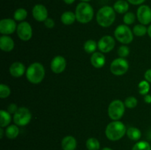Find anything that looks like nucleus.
<instances>
[{
  "label": "nucleus",
  "mask_w": 151,
  "mask_h": 150,
  "mask_svg": "<svg viewBox=\"0 0 151 150\" xmlns=\"http://www.w3.org/2000/svg\"><path fill=\"white\" fill-rule=\"evenodd\" d=\"M11 114L7 110H0V126L5 127L7 126L11 122Z\"/></svg>",
  "instance_id": "4be33fe9"
},
{
  "label": "nucleus",
  "mask_w": 151,
  "mask_h": 150,
  "mask_svg": "<svg viewBox=\"0 0 151 150\" xmlns=\"http://www.w3.org/2000/svg\"><path fill=\"white\" fill-rule=\"evenodd\" d=\"M116 19V12L114 9L109 5H106L99 9L96 15L97 24L102 27L111 26Z\"/></svg>",
  "instance_id": "f257e3e1"
},
{
  "label": "nucleus",
  "mask_w": 151,
  "mask_h": 150,
  "mask_svg": "<svg viewBox=\"0 0 151 150\" xmlns=\"http://www.w3.org/2000/svg\"><path fill=\"white\" fill-rule=\"evenodd\" d=\"M132 150H151V146L147 141H140L134 144Z\"/></svg>",
  "instance_id": "c85d7f7f"
},
{
  "label": "nucleus",
  "mask_w": 151,
  "mask_h": 150,
  "mask_svg": "<svg viewBox=\"0 0 151 150\" xmlns=\"http://www.w3.org/2000/svg\"><path fill=\"white\" fill-rule=\"evenodd\" d=\"M126 135L128 138L132 141H139L142 137V132L139 129L134 126H131L127 129Z\"/></svg>",
  "instance_id": "412c9836"
},
{
  "label": "nucleus",
  "mask_w": 151,
  "mask_h": 150,
  "mask_svg": "<svg viewBox=\"0 0 151 150\" xmlns=\"http://www.w3.org/2000/svg\"><path fill=\"white\" fill-rule=\"evenodd\" d=\"M91 63L96 69H101L106 63V57L101 51H95L91 57Z\"/></svg>",
  "instance_id": "dca6fc26"
},
{
  "label": "nucleus",
  "mask_w": 151,
  "mask_h": 150,
  "mask_svg": "<svg viewBox=\"0 0 151 150\" xmlns=\"http://www.w3.org/2000/svg\"><path fill=\"white\" fill-rule=\"evenodd\" d=\"M19 134V128L16 124H12L7 126L5 130V135L9 139H15Z\"/></svg>",
  "instance_id": "5701e85b"
},
{
  "label": "nucleus",
  "mask_w": 151,
  "mask_h": 150,
  "mask_svg": "<svg viewBox=\"0 0 151 150\" xmlns=\"http://www.w3.org/2000/svg\"><path fill=\"white\" fill-rule=\"evenodd\" d=\"M133 33L138 37L145 36L147 33V28L146 27L145 25L142 24H137L133 28Z\"/></svg>",
  "instance_id": "a878e982"
},
{
  "label": "nucleus",
  "mask_w": 151,
  "mask_h": 150,
  "mask_svg": "<svg viewBox=\"0 0 151 150\" xmlns=\"http://www.w3.org/2000/svg\"><path fill=\"white\" fill-rule=\"evenodd\" d=\"M16 21L12 19H4L0 21V32L4 35L13 34L17 29Z\"/></svg>",
  "instance_id": "f8f14e48"
},
{
  "label": "nucleus",
  "mask_w": 151,
  "mask_h": 150,
  "mask_svg": "<svg viewBox=\"0 0 151 150\" xmlns=\"http://www.w3.org/2000/svg\"><path fill=\"white\" fill-rule=\"evenodd\" d=\"M44 25L47 28H49V29H52L55 26V21L52 19L51 18H47V19L44 21Z\"/></svg>",
  "instance_id": "f704fd0d"
},
{
  "label": "nucleus",
  "mask_w": 151,
  "mask_h": 150,
  "mask_svg": "<svg viewBox=\"0 0 151 150\" xmlns=\"http://www.w3.org/2000/svg\"><path fill=\"white\" fill-rule=\"evenodd\" d=\"M32 14L37 21L44 22L48 18V10L44 4H37L32 8Z\"/></svg>",
  "instance_id": "4468645a"
},
{
  "label": "nucleus",
  "mask_w": 151,
  "mask_h": 150,
  "mask_svg": "<svg viewBox=\"0 0 151 150\" xmlns=\"http://www.w3.org/2000/svg\"><path fill=\"white\" fill-rule=\"evenodd\" d=\"M61 146L63 150H75L77 147V140L72 135H67L62 139Z\"/></svg>",
  "instance_id": "a211bd4d"
},
{
  "label": "nucleus",
  "mask_w": 151,
  "mask_h": 150,
  "mask_svg": "<svg viewBox=\"0 0 151 150\" xmlns=\"http://www.w3.org/2000/svg\"><path fill=\"white\" fill-rule=\"evenodd\" d=\"M27 16V11L24 8H18L13 14L14 20L21 22L24 21Z\"/></svg>",
  "instance_id": "bb28decb"
},
{
  "label": "nucleus",
  "mask_w": 151,
  "mask_h": 150,
  "mask_svg": "<svg viewBox=\"0 0 151 150\" xmlns=\"http://www.w3.org/2000/svg\"><path fill=\"white\" fill-rule=\"evenodd\" d=\"M75 13L77 21L79 23L88 24L94 17V9L88 2L81 1L77 5Z\"/></svg>",
  "instance_id": "7ed1b4c3"
},
{
  "label": "nucleus",
  "mask_w": 151,
  "mask_h": 150,
  "mask_svg": "<svg viewBox=\"0 0 151 150\" xmlns=\"http://www.w3.org/2000/svg\"><path fill=\"white\" fill-rule=\"evenodd\" d=\"M63 1H64L66 4H72L75 2V0H63Z\"/></svg>",
  "instance_id": "58836bf2"
},
{
  "label": "nucleus",
  "mask_w": 151,
  "mask_h": 150,
  "mask_svg": "<svg viewBox=\"0 0 151 150\" xmlns=\"http://www.w3.org/2000/svg\"><path fill=\"white\" fill-rule=\"evenodd\" d=\"M147 34H148L149 37L151 38V24L147 28Z\"/></svg>",
  "instance_id": "ea45409f"
},
{
  "label": "nucleus",
  "mask_w": 151,
  "mask_h": 150,
  "mask_svg": "<svg viewBox=\"0 0 151 150\" xmlns=\"http://www.w3.org/2000/svg\"><path fill=\"white\" fill-rule=\"evenodd\" d=\"M45 76V69L41 63L35 62L29 65L26 71V77L29 82L38 84L41 82Z\"/></svg>",
  "instance_id": "20e7f679"
},
{
  "label": "nucleus",
  "mask_w": 151,
  "mask_h": 150,
  "mask_svg": "<svg viewBox=\"0 0 151 150\" xmlns=\"http://www.w3.org/2000/svg\"><path fill=\"white\" fill-rule=\"evenodd\" d=\"M32 119V113L25 107H19L17 112L13 115V121L15 124L19 126L27 125Z\"/></svg>",
  "instance_id": "0eeeda50"
},
{
  "label": "nucleus",
  "mask_w": 151,
  "mask_h": 150,
  "mask_svg": "<svg viewBox=\"0 0 151 150\" xmlns=\"http://www.w3.org/2000/svg\"><path fill=\"white\" fill-rule=\"evenodd\" d=\"M115 40L111 35H105L99 40L97 46L99 50L103 53H109L113 50L115 46Z\"/></svg>",
  "instance_id": "9b49d317"
},
{
  "label": "nucleus",
  "mask_w": 151,
  "mask_h": 150,
  "mask_svg": "<svg viewBox=\"0 0 151 150\" xmlns=\"http://www.w3.org/2000/svg\"><path fill=\"white\" fill-rule=\"evenodd\" d=\"M26 71L25 66L21 62H14L10 65V69H9L10 75L16 78L23 76Z\"/></svg>",
  "instance_id": "2eb2a0df"
},
{
  "label": "nucleus",
  "mask_w": 151,
  "mask_h": 150,
  "mask_svg": "<svg viewBox=\"0 0 151 150\" xmlns=\"http://www.w3.org/2000/svg\"><path fill=\"white\" fill-rule=\"evenodd\" d=\"M145 79L147 82L151 83V69H147L145 71Z\"/></svg>",
  "instance_id": "e433bc0d"
},
{
  "label": "nucleus",
  "mask_w": 151,
  "mask_h": 150,
  "mask_svg": "<svg viewBox=\"0 0 151 150\" xmlns=\"http://www.w3.org/2000/svg\"><path fill=\"white\" fill-rule=\"evenodd\" d=\"M18 109H19V107H18V106L16 105L15 103H11V104H9L8 107H7V111H8L10 114L14 115L15 113L17 112Z\"/></svg>",
  "instance_id": "72a5a7b5"
},
{
  "label": "nucleus",
  "mask_w": 151,
  "mask_h": 150,
  "mask_svg": "<svg viewBox=\"0 0 151 150\" xmlns=\"http://www.w3.org/2000/svg\"><path fill=\"white\" fill-rule=\"evenodd\" d=\"M81 1H83V2H88V1H91V0H81Z\"/></svg>",
  "instance_id": "37998d69"
},
{
  "label": "nucleus",
  "mask_w": 151,
  "mask_h": 150,
  "mask_svg": "<svg viewBox=\"0 0 151 150\" xmlns=\"http://www.w3.org/2000/svg\"><path fill=\"white\" fill-rule=\"evenodd\" d=\"M115 38L121 44L126 45L134 40V33L126 24H120L114 30Z\"/></svg>",
  "instance_id": "39448f33"
},
{
  "label": "nucleus",
  "mask_w": 151,
  "mask_h": 150,
  "mask_svg": "<svg viewBox=\"0 0 151 150\" xmlns=\"http://www.w3.org/2000/svg\"><path fill=\"white\" fill-rule=\"evenodd\" d=\"M4 132H3V128L1 127L0 128V138H3V135H4Z\"/></svg>",
  "instance_id": "a19ab883"
},
{
  "label": "nucleus",
  "mask_w": 151,
  "mask_h": 150,
  "mask_svg": "<svg viewBox=\"0 0 151 150\" xmlns=\"http://www.w3.org/2000/svg\"><path fill=\"white\" fill-rule=\"evenodd\" d=\"M76 16L75 13L72 11H66L62 13L60 16V21L65 25H71L75 23L76 21Z\"/></svg>",
  "instance_id": "aec40b11"
},
{
  "label": "nucleus",
  "mask_w": 151,
  "mask_h": 150,
  "mask_svg": "<svg viewBox=\"0 0 151 150\" xmlns=\"http://www.w3.org/2000/svg\"><path fill=\"white\" fill-rule=\"evenodd\" d=\"M129 69L128 60L122 57H119L111 62L110 65V71L115 76L124 75Z\"/></svg>",
  "instance_id": "6e6552de"
},
{
  "label": "nucleus",
  "mask_w": 151,
  "mask_h": 150,
  "mask_svg": "<svg viewBox=\"0 0 151 150\" xmlns=\"http://www.w3.org/2000/svg\"><path fill=\"white\" fill-rule=\"evenodd\" d=\"M97 48H98L97 42L92 39L87 40L83 45L84 50L88 54H93V53H94Z\"/></svg>",
  "instance_id": "b1692460"
},
{
  "label": "nucleus",
  "mask_w": 151,
  "mask_h": 150,
  "mask_svg": "<svg viewBox=\"0 0 151 150\" xmlns=\"http://www.w3.org/2000/svg\"><path fill=\"white\" fill-rule=\"evenodd\" d=\"M124 103H125V107L129 109H133L137 107V104H138V101H137L136 97L128 96L125 99Z\"/></svg>",
  "instance_id": "7c9ffc66"
},
{
  "label": "nucleus",
  "mask_w": 151,
  "mask_h": 150,
  "mask_svg": "<svg viewBox=\"0 0 151 150\" xmlns=\"http://www.w3.org/2000/svg\"><path fill=\"white\" fill-rule=\"evenodd\" d=\"M127 1L133 5H142L145 1V0H127Z\"/></svg>",
  "instance_id": "c9c22d12"
},
{
  "label": "nucleus",
  "mask_w": 151,
  "mask_h": 150,
  "mask_svg": "<svg viewBox=\"0 0 151 150\" xmlns=\"http://www.w3.org/2000/svg\"><path fill=\"white\" fill-rule=\"evenodd\" d=\"M117 54L119 56V57H122V58H125V57H128L130 54L129 47L125 45L120 46L118 48Z\"/></svg>",
  "instance_id": "473e14b6"
},
{
  "label": "nucleus",
  "mask_w": 151,
  "mask_h": 150,
  "mask_svg": "<svg viewBox=\"0 0 151 150\" xmlns=\"http://www.w3.org/2000/svg\"><path fill=\"white\" fill-rule=\"evenodd\" d=\"M86 146L88 150H99L100 148V143L95 138H89L86 142Z\"/></svg>",
  "instance_id": "393cba45"
},
{
  "label": "nucleus",
  "mask_w": 151,
  "mask_h": 150,
  "mask_svg": "<svg viewBox=\"0 0 151 150\" xmlns=\"http://www.w3.org/2000/svg\"><path fill=\"white\" fill-rule=\"evenodd\" d=\"M127 128L124 123L120 121H113L107 125L106 128V137L111 141H116L120 140L126 134Z\"/></svg>",
  "instance_id": "f03ea898"
},
{
  "label": "nucleus",
  "mask_w": 151,
  "mask_h": 150,
  "mask_svg": "<svg viewBox=\"0 0 151 150\" xmlns=\"http://www.w3.org/2000/svg\"><path fill=\"white\" fill-rule=\"evenodd\" d=\"M144 101L145 102L147 103V104H151V95H150V94H147V95L145 96Z\"/></svg>",
  "instance_id": "4c0bfd02"
},
{
  "label": "nucleus",
  "mask_w": 151,
  "mask_h": 150,
  "mask_svg": "<svg viewBox=\"0 0 151 150\" xmlns=\"http://www.w3.org/2000/svg\"><path fill=\"white\" fill-rule=\"evenodd\" d=\"M10 88L4 84H1L0 85V97L1 99H5L10 95Z\"/></svg>",
  "instance_id": "2f4dec72"
},
{
  "label": "nucleus",
  "mask_w": 151,
  "mask_h": 150,
  "mask_svg": "<svg viewBox=\"0 0 151 150\" xmlns=\"http://www.w3.org/2000/svg\"><path fill=\"white\" fill-rule=\"evenodd\" d=\"M113 8L114 9L115 12L119 13V14H124L128 12L129 10V3L125 0H117L114 4Z\"/></svg>",
  "instance_id": "6ab92c4d"
},
{
  "label": "nucleus",
  "mask_w": 151,
  "mask_h": 150,
  "mask_svg": "<svg viewBox=\"0 0 151 150\" xmlns=\"http://www.w3.org/2000/svg\"><path fill=\"white\" fill-rule=\"evenodd\" d=\"M66 60L61 55H57L51 61L50 68L55 74H60L66 69Z\"/></svg>",
  "instance_id": "ddd939ff"
},
{
  "label": "nucleus",
  "mask_w": 151,
  "mask_h": 150,
  "mask_svg": "<svg viewBox=\"0 0 151 150\" xmlns=\"http://www.w3.org/2000/svg\"><path fill=\"white\" fill-rule=\"evenodd\" d=\"M125 110V103L119 99H115L109 104L108 113L111 119L113 121H119L123 116Z\"/></svg>",
  "instance_id": "423d86ee"
},
{
  "label": "nucleus",
  "mask_w": 151,
  "mask_h": 150,
  "mask_svg": "<svg viewBox=\"0 0 151 150\" xmlns=\"http://www.w3.org/2000/svg\"><path fill=\"white\" fill-rule=\"evenodd\" d=\"M14 41L10 36L3 35L0 37V49L2 51L9 52L14 49Z\"/></svg>",
  "instance_id": "f3484780"
},
{
  "label": "nucleus",
  "mask_w": 151,
  "mask_h": 150,
  "mask_svg": "<svg viewBox=\"0 0 151 150\" xmlns=\"http://www.w3.org/2000/svg\"><path fill=\"white\" fill-rule=\"evenodd\" d=\"M137 17L140 24L147 25L151 23V8L148 5L142 4L137 11Z\"/></svg>",
  "instance_id": "9d476101"
},
{
  "label": "nucleus",
  "mask_w": 151,
  "mask_h": 150,
  "mask_svg": "<svg viewBox=\"0 0 151 150\" xmlns=\"http://www.w3.org/2000/svg\"><path fill=\"white\" fill-rule=\"evenodd\" d=\"M136 20V15L133 12H127L123 16L124 24L126 25H131L134 23Z\"/></svg>",
  "instance_id": "c756f323"
},
{
  "label": "nucleus",
  "mask_w": 151,
  "mask_h": 150,
  "mask_svg": "<svg viewBox=\"0 0 151 150\" xmlns=\"http://www.w3.org/2000/svg\"><path fill=\"white\" fill-rule=\"evenodd\" d=\"M138 88L139 92V94H141V95H147V94H148L150 89V82H147V80H142L141 82L139 83Z\"/></svg>",
  "instance_id": "cd10ccee"
},
{
  "label": "nucleus",
  "mask_w": 151,
  "mask_h": 150,
  "mask_svg": "<svg viewBox=\"0 0 151 150\" xmlns=\"http://www.w3.org/2000/svg\"><path fill=\"white\" fill-rule=\"evenodd\" d=\"M17 35L22 41H28L32 36V29L27 21H22L18 24L16 29Z\"/></svg>",
  "instance_id": "1a4fd4ad"
},
{
  "label": "nucleus",
  "mask_w": 151,
  "mask_h": 150,
  "mask_svg": "<svg viewBox=\"0 0 151 150\" xmlns=\"http://www.w3.org/2000/svg\"><path fill=\"white\" fill-rule=\"evenodd\" d=\"M101 150H113V149L111 148H109V147H104V148L102 149Z\"/></svg>",
  "instance_id": "79ce46f5"
}]
</instances>
